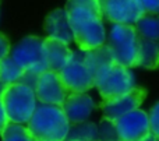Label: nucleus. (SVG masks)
<instances>
[{"label": "nucleus", "instance_id": "aec40b11", "mask_svg": "<svg viewBox=\"0 0 159 141\" xmlns=\"http://www.w3.org/2000/svg\"><path fill=\"white\" fill-rule=\"evenodd\" d=\"M0 137H2V141H36L31 134L28 126L11 122L7 125Z\"/></svg>", "mask_w": 159, "mask_h": 141}, {"label": "nucleus", "instance_id": "a211bd4d", "mask_svg": "<svg viewBox=\"0 0 159 141\" xmlns=\"http://www.w3.org/2000/svg\"><path fill=\"white\" fill-rule=\"evenodd\" d=\"M135 28H137L140 36H143L145 39H151V41H158L159 39V16L147 13L145 16H143L135 22Z\"/></svg>", "mask_w": 159, "mask_h": 141}, {"label": "nucleus", "instance_id": "4be33fe9", "mask_svg": "<svg viewBox=\"0 0 159 141\" xmlns=\"http://www.w3.org/2000/svg\"><path fill=\"white\" fill-rule=\"evenodd\" d=\"M149 123H151V133L159 139V102L154 105L149 111Z\"/></svg>", "mask_w": 159, "mask_h": 141}, {"label": "nucleus", "instance_id": "7ed1b4c3", "mask_svg": "<svg viewBox=\"0 0 159 141\" xmlns=\"http://www.w3.org/2000/svg\"><path fill=\"white\" fill-rule=\"evenodd\" d=\"M0 102L4 108L8 120L18 125H28L39 103L35 89L22 83L10 84L6 87Z\"/></svg>", "mask_w": 159, "mask_h": 141}, {"label": "nucleus", "instance_id": "cd10ccee", "mask_svg": "<svg viewBox=\"0 0 159 141\" xmlns=\"http://www.w3.org/2000/svg\"><path fill=\"white\" fill-rule=\"evenodd\" d=\"M6 87H7V84H4V83L2 81V78H0V98H2V94L4 92Z\"/></svg>", "mask_w": 159, "mask_h": 141}, {"label": "nucleus", "instance_id": "412c9836", "mask_svg": "<svg viewBox=\"0 0 159 141\" xmlns=\"http://www.w3.org/2000/svg\"><path fill=\"white\" fill-rule=\"evenodd\" d=\"M98 141H120L113 120L102 117L98 125Z\"/></svg>", "mask_w": 159, "mask_h": 141}, {"label": "nucleus", "instance_id": "5701e85b", "mask_svg": "<svg viewBox=\"0 0 159 141\" xmlns=\"http://www.w3.org/2000/svg\"><path fill=\"white\" fill-rule=\"evenodd\" d=\"M11 55V45L8 38L3 32H0V61Z\"/></svg>", "mask_w": 159, "mask_h": 141}, {"label": "nucleus", "instance_id": "a878e982", "mask_svg": "<svg viewBox=\"0 0 159 141\" xmlns=\"http://www.w3.org/2000/svg\"><path fill=\"white\" fill-rule=\"evenodd\" d=\"M8 123H10V120H8L7 115H6V112H4V108H3L2 102H0V136H2V133L4 131V129L7 127Z\"/></svg>", "mask_w": 159, "mask_h": 141}, {"label": "nucleus", "instance_id": "9d476101", "mask_svg": "<svg viewBox=\"0 0 159 141\" xmlns=\"http://www.w3.org/2000/svg\"><path fill=\"white\" fill-rule=\"evenodd\" d=\"M35 94L39 103L63 106L67 97L70 95V91L61 81L59 73L53 71V70H48L39 75Z\"/></svg>", "mask_w": 159, "mask_h": 141}, {"label": "nucleus", "instance_id": "39448f33", "mask_svg": "<svg viewBox=\"0 0 159 141\" xmlns=\"http://www.w3.org/2000/svg\"><path fill=\"white\" fill-rule=\"evenodd\" d=\"M95 88L103 101L113 99L135 88L134 74L129 67L113 63L95 77Z\"/></svg>", "mask_w": 159, "mask_h": 141}, {"label": "nucleus", "instance_id": "b1692460", "mask_svg": "<svg viewBox=\"0 0 159 141\" xmlns=\"http://www.w3.org/2000/svg\"><path fill=\"white\" fill-rule=\"evenodd\" d=\"M38 80H39V74H35V73H31V71H25L20 83H22V84H25V85L31 87L32 89H35L36 85H38Z\"/></svg>", "mask_w": 159, "mask_h": 141}, {"label": "nucleus", "instance_id": "bb28decb", "mask_svg": "<svg viewBox=\"0 0 159 141\" xmlns=\"http://www.w3.org/2000/svg\"><path fill=\"white\" fill-rule=\"evenodd\" d=\"M141 141H159V139H158L157 136H155V134L149 133L148 136H147V137H144V139L141 140Z\"/></svg>", "mask_w": 159, "mask_h": 141}, {"label": "nucleus", "instance_id": "6ab92c4d", "mask_svg": "<svg viewBox=\"0 0 159 141\" xmlns=\"http://www.w3.org/2000/svg\"><path fill=\"white\" fill-rule=\"evenodd\" d=\"M98 141V126L92 122L71 125L67 141Z\"/></svg>", "mask_w": 159, "mask_h": 141}, {"label": "nucleus", "instance_id": "f3484780", "mask_svg": "<svg viewBox=\"0 0 159 141\" xmlns=\"http://www.w3.org/2000/svg\"><path fill=\"white\" fill-rule=\"evenodd\" d=\"M24 73H25V70L11 56H8V57L3 59L0 61V78L7 85L20 83Z\"/></svg>", "mask_w": 159, "mask_h": 141}, {"label": "nucleus", "instance_id": "393cba45", "mask_svg": "<svg viewBox=\"0 0 159 141\" xmlns=\"http://www.w3.org/2000/svg\"><path fill=\"white\" fill-rule=\"evenodd\" d=\"M145 13L149 14H159V0H141Z\"/></svg>", "mask_w": 159, "mask_h": 141}, {"label": "nucleus", "instance_id": "f8f14e48", "mask_svg": "<svg viewBox=\"0 0 159 141\" xmlns=\"http://www.w3.org/2000/svg\"><path fill=\"white\" fill-rule=\"evenodd\" d=\"M63 109L70 123L78 125L87 122V119L96 109V103L87 92H70L66 102L63 103Z\"/></svg>", "mask_w": 159, "mask_h": 141}, {"label": "nucleus", "instance_id": "6e6552de", "mask_svg": "<svg viewBox=\"0 0 159 141\" xmlns=\"http://www.w3.org/2000/svg\"><path fill=\"white\" fill-rule=\"evenodd\" d=\"M102 14L113 24H133L145 16L141 0H98Z\"/></svg>", "mask_w": 159, "mask_h": 141}, {"label": "nucleus", "instance_id": "2eb2a0df", "mask_svg": "<svg viewBox=\"0 0 159 141\" xmlns=\"http://www.w3.org/2000/svg\"><path fill=\"white\" fill-rule=\"evenodd\" d=\"M135 67H143L147 70L159 69V42L145 39L140 36L138 41V55Z\"/></svg>", "mask_w": 159, "mask_h": 141}, {"label": "nucleus", "instance_id": "4468645a", "mask_svg": "<svg viewBox=\"0 0 159 141\" xmlns=\"http://www.w3.org/2000/svg\"><path fill=\"white\" fill-rule=\"evenodd\" d=\"M45 50H46L49 70H53L56 73H60L74 55L67 43L56 41L53 38H45Z\"/></svg>", "mask_w": 159, "mask_h": 141}, {"label": "nucleus", "instance_id": "f257e3e1", "mask_svg": "<svg viewBox=\"0 0 159 141\" xmlns=\"http://www.w3.org/2000/svg\"><path fill=\"white\" fill-rule=\"evenodd\" d=\"M66 11L80 50L87 52L106 45L107 35L98 0H69Z\"/></svg>", "mask_w": 159, "mask_h": 141}, {"label": "nucleus", "instance_id": "ddd939ff", "mask_svg": "<svg viewBox=\"0 0 159 141\" xmlns=\"http://www.w3.org/2000/svg\"><path fill=\"white\" fill-rule=\"evenodd\" d=\"M43 27L45 32L48 34V38H53L67 45L74 42V32L70 25L66 8H56L50 11L45 18Z\"/></svg>", "mask_w": 159, "mask_h": 141}, {"label": "nucleus", "instance_id": "0eeeda50", "mask_svg": "<svg viewBox=\"0 0 159 141\" xmlns=\"http://www.w3.org/2000/svg\"><path fill=\"white\" fill-rule=\"evenodd\" d=\"M59 74L70 92H87L95 87V78L85 64L82 50L74 52L71 60Z\"/></svg>", "mask_w": 159, "mask_h": 141}, {"label": "nucleus", "instance_id": "c85d7f7f", "mask_svg": "<svg viewBox=\"0 0 159 141\" xmlns=\"http://www.w3.org/2000/svg\"><path fill=\"white\" fill-rule=\"evenodd\" d=\"M75 141H77V140H75Z\"/></svg>", "mask_w": 159, "mask_h": 141}, {"label": "nucleus", "instance_id": "20e7f679", "mask_svg": "<svg viewBox=\"0 0 159 141\" xmlns=\"http://www.w3.org/2000/svg\"><path fill=\"white\" fill-rule=\"evenodd\" d=\"M138 34L133 24H113L107 35L106 45L110 48L115 61L129 69L135 67L138 55Z\"/></svg>", "mask_w": 159, "mask_h": 141}, {"label": "nucleus", "instance_id": "c756f323", "mask_svg": "<svg viewBox=\"0 0 159 141\" xmlns=\"http://www.w3.org/2000/svg\"><path fill=\"white\" fill-rule=\"evenodd\" d=\"M120 141H121V140H120Z\"/></svg>", "mask_w": 159, "mask_h": 141}, {"label": "nucleus", "instance_id": "1a4fd4ad", "mask_svg": "<svg viewBox=\"0 0 159 141\" xmlns=\"http://www.w3.org/2000/svg\"><path fill=\"white\" fill-rule=\"evenodd\" d=\"M145 98H147V89L143 88V87H135V88H133L131 91L124 95H120V97L113 98V99L109 101H103L99 105V109L103 113L102 117L116 122L124 115L140 109V106L143 105Z\"/></svg>", "mask_w": 159, "mask_h": 141}, {"label": "nucleus", "instance_id": "9b49d317", "mask_svg": "<svg viewBox=\"0 0 159 141\" xmlns=\"http://www.w3.org/2000/svg\"><path fill=\"white\" fill-rule=\"evenodd\" d=\"M115 123L121 141H141L151 133L149 115L141 109L124 115Z\"/></svg>", "mask_w": 159, "mask_h": 141}, {"label": "nucleus", "instance_id": "423d86ee", "mask_svg": "<svg viewBox=\"0 0 159 141\" xmlns=\"http://www.w3.org/2000/svg\"><path fill=\"white\" fill-rule=\"evenodd\" d=\"M11 57L25 70L41 75L48 71V59L45 50V39L35 35H28L22 38L11 49Z\"/></svg>", "mask_w": 159, "mask_h": 141}, {"label": "nucleus", "instance_id": "dca6fc26", "mask_svg": "<svg viewBox=\"0 0 159 141\" xmlns=\"http://www.w3.org/2000/svg\"><path fill=\"white\" fill-rule=\"evenodd\" d=\"M84 60H85V64L88 66V69L92 73L93 78L103 69H106L107 66L116 63L115 57L112 55V50H110V48L107 45H103L101 48L84 52Z\"/></svg>", "mask_w": 159, "mask_h": 141}, {"label": "nucleus", "instance_id": "f03ea898", "mask_svg": "<svg viewBox=\"0 0 159 141\" xmlns=\"http://www.w3.org/2000/svg\"><path fill=\"white\" fill-rule=\"evenodd\" d=\"M28 129L36 141H67L71 123L63 106L38 103Z\"/></svg>", "mask_w": 159, "mask_h": 141}]
</instances>
